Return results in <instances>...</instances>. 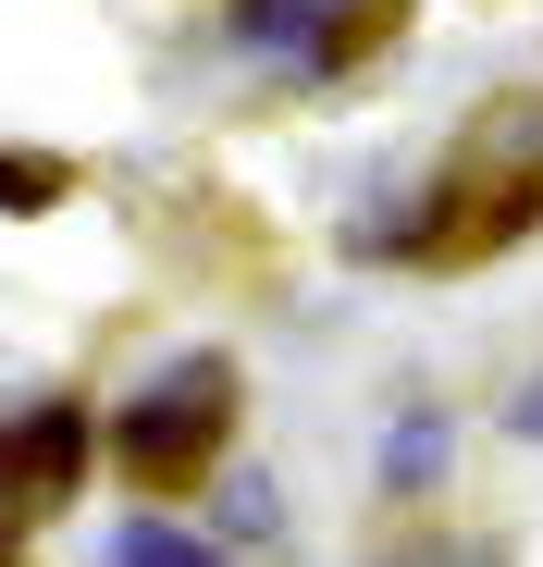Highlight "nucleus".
<instances>
[{
  "instance_id": "obj_6",
  "label": "nucleus",
  "mask_w": 543,
  "mask_h": 567,
  "mask_svg": "<svg viewBox=\"0 0 543 567\" xmlns=\"http://www.w3.org/2000/svg\"><path fill=\"white\" fill-rule=\"evenodd\" d=\"M396 567H506L494 543H420V555H396Z\"/></svg>"
},
{
  "instance_id": "obj_4",
  "label": "nucleus",
  "mask_w": 543,
  "mask_h": 567,
  "mask_svg": "<svg viewBox=\"0 0 543 567\" xmlns=\"http://www.w3.org/2000/svg\"><path fill=\"white\" fill-rule=\"evenodd\" d=\"M432 468H444V420H408L383 444V482H432Z\"/></svg>"
},
{
  "instance_id": "obj_2",
  "label": "nucleus",
  "mask_w": 543,
  "mask_h": 567,
  "mask_svg": "<svg viewBox=\"0 0 543 567\" xmlns=\"http://www.w3.org/2000/svg\"><path fill=\"white\" fill-rule=\"evenodd\" d=\"M112 567H223V555L186 543V530H161V518H124V530H112Z\"/></svg>"
},
{
  "instance_id": "obj_7",
  "label": "nucleus",
  "mask_w": 543,
  "mask_h": 567,
  "mask_svg": "<svg viewBox=\"0 0 543 567\" xmlns=\"http://www.w3.org/2000/svg\"><path fill=\"white\" fill-rule=\"evenodd\" d=\"M506 420H519V432L543 444V370H531V383H519V408H506Z\"/></svg>"
},
{
  "instance_id": "obj_5",
  "label": "nucleus",
  "mask_w": 543,
  "mask_h": 567,
  "mask_svg": "<svg viewBox=\"0 0 543 567\" xmlns=\"http://www.w3.org/2000/svg\"><path fill=\"white\" fill-rule=\"evenodd\" d=\"M0 198H62V161H0Z\"/></svg>"
},
{
  "instance_id": "obj_1",
  "label": "nucleus",
  "mask_w": 543,
  "mask_h": 567,
  "mask_svg": "<svg viewBox=\"0 0 543 567\" xmlns=\"http://www.w3.org/2000/svg\"><path fill=\"white\" fill-rule=\"evenodd\" d=\"M223 432H235V370L223 358H173L161 383L112 420V444H124L136 482H186L198 456H223Z\"/></svg>"
},
{
  "instance_id": "obj_8",
  "label": "nucleus",
  "mask_w": 543,
  "mask_h": 567,
  "mask_svg": "<svg viewBox=\"0 0 543 567\" xmlns=\"http://www.w3.org/2000/svg\"><path fill=\"white\" fill-rule=\"evenodd\" d=\"M13 518H25V494H13V444H0V543H13Z\"/></svg>"
},
{
  "instance_id": "obj_3",
  "label": "nucleus",
  "mask_w": 543,
  "mask_h": 567,
  "mask_svg": "<svg viewBox=\"0 0 543 567\" xmlns=\"http://www.w3.org/2000/svg\"><path fill=\"white\" fill-rule=\"evenodd\" d=\"M321 13H334V0H247L235 38H247V50H285V38H321Z\"/></svg>"
}]
</instances>
